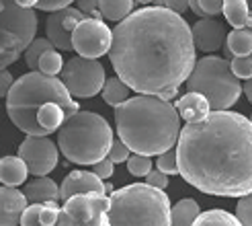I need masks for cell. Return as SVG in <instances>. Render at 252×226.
Segmentation results:
<instances>
[{"label":"cell","mask_w":252,"mask_h":226,"mask_svg":"<svg viewBox=\"0 0 252 226\" xmlns=\"http://www.w3.org/2000/svg\"><path fill=\"white\" fill-rule=\"evenodd\" d=\"M230 68L238 80H252V56L232 58Z\"/></svg>","instance_id":"f546056e"},{"label":"cell","mask_w":252,"mask_h":226,"mask_svg":"<svg viewBox=\"0 0 252 226\" xmlns=\"http://www.w3.org/2000/svg\"><path fill=\"white\" fill-rule=\"evenodd\" d=\"M170 197L146 183H129L109 195V226H170Z\"/></svg>","instance_id":"8992f818"},{"label":"cell","mask_w":252,"mask_h":226,"mask_svg":"<svg viewBox=\"0 0 252 226\" xmlns=\"http://www.w3.org/2000/svg\"><path fill=\"white\" fill-rule=\"evenodd\" d=\"M113 41V31L105 21L86 17L72 33V49L78 52L80 58L98 60L100 56L109 54Z\"/></svg>","instance_id":"8fae6325"},{"label":"cell","mask_w":252,"mask_h":226,"mask_svg":"<svg viewBox=\"0 0 252 226\" xmlns=\"http://www.w3.org/2000/svg\"><path fill=\"white\" fill-rule=\"evenodd\" d=\"M189 8L199 19H211V17H218L223 10V2H220V0H201V2H189Z\"/></svg>","instance_id":"83f0119b"},{"label":"cell","mask_w":252,"mask_h":226,"mask_svg":"<svg viewBox=\"0 0 252 226\" xmlns=\"http://www.w3.org/2000/svg\"><path fill=\"white\" fill-rule=\"evenodd\" d=\"M221 15L225 17V21H228L234 29H246L250 4L244 2V0H228V2H223Z\"/></svg>","instance_id":"7402d4cb"},{"label":"cell","mask_w":252,"mask_h":226,"mask_svg":"<svg viewBox=\"0 0 252 226\" xmlns=\"http://www.w3.org/2000/svg\"><path fill=\"white\" fill-rule=\"evenodd\" d=\"M27 197L19 189L0 187V226H17L21 224L23 212L27 210Z\"/></svg>","instance_id":"2e32d148"},{"label":"cell","mask_w":252,"mask_h":226,"mask_svg":"<svg viewBox=\"0 0 252 226\" xmlns=\"http://www.w3.org/2000/svg\"><path fill=\"white\" fill-rule=\"evenodd\" d=\"M62 70H64V60H62V54L56 52V49L45 52L39 60V66H37V72L45 74V76H52V78H56V74H60Z\"/></svg>","instance_id":"4316f807"},{"label":"cell","mask_w":252,"mask_h":226,"mask_svg":"<svg viewBox=\"0 0 252 226\" xmlns=\"http://www.w3.org/2000/svg\"><path fill=\"white\" fill-rule=\"evenodd\" d=\"M242 91H244V95H246V99L252 103V80H246L244 84H242Z\"/></svg>","instance_id":"60d3db41"},{"label":"cell","mask_w":252,"mask_h":226,"mask_svg":"<svg viewBox=\"0 0 252 226\" xmlns=\"http://www.w3.org/2000/svg\"><path fill=\"white\" fill-rule=\"evenodd\" d=\"M19 158L27 165L29 173L35 177H47L56 167L60 158L58 144L49 138L27 136L19 146Z\"/></svg>","instance_id":"7c38bea8"},{"label":"cell","mask_w":252,"mask_h":226,"mask_svg":"<svg viewBox=\"0 0 252 226\" xmlns=\"http://www.w3.org/2000/svg\"><path fill=\"white\" fill-rule=\"evenodd\" d=\"M152 160L150 156H140V154H131L127 158V171L133 177H148L150 171H152Z\"/></svg>","instance_id":"f1b7e54d"},{"label":"cell","mask_w":252,"mask_h":226,"mask_svg":"<svg viewBox=\"0 0 252 226\" xmlns=\"http://www.w3.org/2000/svg\"><path fill=\"white\" fill-rule=\"evenodd\" d=\"M109 195L82 193L64 202L56 226H109Z\"/></svg>","instance_id":"30bf717a"},{"label":"cell","mask_w":252,"mask_h":226,"mask_svg":"<svg viewBox=\"0 0 252 226\" xmlns=\"http://www.w3.org/2000/svg\"><path fill=\"white\" fill-rule=\"evenodd\" d=\"M105 68L98 60H86L80 56L70 58L62 70V84L74 99H91L105 86Z\"/></svg>","instance_id":"9c48e42d"},{"label":"cell","mask_w":252,"mask_h":226,"mask_svg":"<svg viewBox=\"0 0 252 226\" xmlns=\"http://www.w3.org/2000/svg\"><path fill=\"white\" fill-rule=\"evenodd\" d=\"M115 128L129 152L160 156L179 142L181 117L176 107L160 97L135 95L115 107Z\"/></svg>","instance_id":"3957f363"},{"label":"cell","mask_w":252,"mask_h":226,"mask_svg":"<svg viewBox=\"0 0 252 226\" xmlns=\"http://www.w3.org/2000/svg\"><path fill=\"white\" fill-rule=\"evenodd\" d=\"M35 33V10H25L17 2H0V70H6L25 54Z\"/></svg>","instance_id":"ba28073f"},{"label":"cell","mask_w":252,"mask_h":226,"mask_svg":"<svg viewBox=\"0 0 252 226\" xmlns=\"http://www.w3.org/2000/svg\"><path fill=\"white\" fill-rule=\"evenodd\" d=\"M248 119H250V123H252V115H250V117H248Z\"/></svg>","instance_id":"7bdbcfd3"},{"label":"cell","mask_w":252,"mask_h":226,"mask_svg":"<svg viewBox=\"0 0 252 226\" xmlns=\"http://www.w3.org/2000/svg\"><path fill=\"white\" fill-rule=\"evenodd\" d=\"M98 12L103 19L121 23L123 19H127L133 12V2L131 0H100Z\"/></svg>","instance_id":"603a6c76"},{"label":"cell","mask_w":252,"mask_h":226,"mask_svg":"<svg viewBox=\"0 0 252 226\" xmlns=\"http://www.w3.org/2000/svg\"><path fill=\"white\" fill-rule=\"evenodd\" d=\"M158 6L174 12V15H181V17H183L185 10H189V2H183V0H176V2L174 0H166V2H158Z\"/></svg>","instance_id":"f35d334b"},{"label":"cell","mask_w":252,"mask_h":226,"mask_svg":"<svg viewBox=\"0 0 252 226\" xmlns=\"http://www.w3.org/2000/svg\"><path fill=\"white\" fill-rule=\"evenodd\" d=\"M156 169L160 173H164V175H176L179 173V162H176V150L174 148L156 158Z\"/></svg>","instance_id":"4dcf8cb0"},{"label":"cell","mask_w":252,"mask_h":226,"mask_svg":"<svg viewBox=\"0 0 252 226\" xmlns=\"http://www.w3.org/2000/svg\"><path fill=\"white\" fill-rule=\"evenodd\" d=\"M179 175L195 189L218 197L252 193V123L238 111H211L185 123L176 142Z\"/></svg>","instance_id":"7a4b0ae2"},{"label":"cell","mask_w":252,"mask_h":226,"mask_svg":"<svg viewBox=\"0 0 252 226\" xmlns=\"http://www.w3.org/2000/svg\"><path fill=\"white\" fill-rule=\"evenodd\" d=\"M146 185L154 187V189H162V191H164L166 187H168V175L160 173L158 169H152V171H150V175L146 177Z\"/></svg>","instance_id":"8d00e7d4"},{"label":"cell","mask_w":252,"mask_h":226,"mask_svg":"<svg viewBox=\"0 0 252 226\" xmlns=\"http://www.w3.org/2000/svg\"><path fill=\"white\" fill-rule=\"evenodd\" d=\"M12 84H15V80H12V74L8 70H0V99L8 97Z\"/></svg>","instance_id":"74e56055"},{"label":"cell","mask_w":252,"mask_h":226,"mask_svg":"<svg viewBox=\"0 0 252 226\" xmlns=\"http://www.w3.org/2000/svg\"><path fill=\"white\" fill-rule=\"evenodd\" d=\"M93 173L100 181H107L113 177V173H115V165H113L109 158H103L100 162H96V165H93Z\"/></svg>","instance_id":"d590c367"},{"label":"cell","mask_w":252,"mask_h":226,"mask_svg":"<svg viewBox=\"0 0 252 226\" xmlns=\"http://www.w3.org/2000/svg\"><path fill=\"white\" fill-rule=\"evenodd\" d=\"M109 58L129 91L162 97L181 89L197 64L191 25L158 4L142 6L113 29Z\"/></svg>","instance_id":"6da1fadb"},{"label":"cell","mask_w":252,"mask_h":226,"mask_svg":"<svg viewBox=\"0 0 252 226\" xmlns=\"http://www.w3.org/2000/svg\"><path fill=\"white\" fill-rule=\"evenodd\" d=\"M225 56L228 58H244L252 56V31L250 29H234L225 37Z\"/></svg>","instance_id":"ffe728a7"},{"label":"cell","mask_w":252,"mask_h":226,"mask_svg":"<svg viewBox=\"0 0 252 226\" xmlns=\"http://www.w3.org/2000/svg\"><path fill=\"white\" fill-rule=\"evenodd\" d=\"M176 113H179V117L185 119L187 123H195V121H201L205 119L211 109H209V103L203 95L199 93H185L179 101H176Z\"/></svg>","instance_id":"ac0fdd59"},{"label":"cell","mask_w":252,"mask_h":226,"mask_svg":"<svg viewBox=\"0 0 252 226\" xmlns=\"http://www.w3.org/2000/svg\"><path fill=\"white\" fill-rule=\"evenodd\" d=\"M27 204H58L60 202V185L49 177H35L23 189Z\"/></svg>","instance_id":"e0dca14e"},{"label":"cell","mask_w":252,"mask_h":226,"mask_svg":"<svg viewBox=\"0 0 252 226\" xmlns=\"http://www.w3.org/2000/svg\"><path fill=\"white\" fill-rule=\"evenodd\" d=\"M84 17H93L94 12L98 10V2H94V0H82V2H78V6H76Z\"/></svg>","instance_id":"ab89813d"},{"label":"cell","mask_w":252,"mask_h":226,"mask_svg":"<svg viewBox=\"0 0 252 226\" xmlns=\"http://www.w3.org/2000/svg\"><path fill=\"white\" fill-rule=\"evenodd\" d=\"M236 218L242 226H252V193L238 199L236 204Z\"/></svg>","instance_id":"1f68e13d"},{"label":"cell","mask_w":252,"mask_h":226,"mask_svg":"<svg viewBox=\"0 0 252 226\" xmlns=\"http://www.w3.org/2000/svg\"><path fill=\"white\" fill-rule=\"evenodd\" d=\"M86 17L76 8L68 6L60 12L49 15L45 21V39L54 45V49H62V52H70L72 49V33L82 23Z\"/></svg>","instance_id":"4fadbf2b"},{"label":"cell","mask_w":252,"mask_h":226,"mask_svg":"<svg viewBox=\"0 0 252 226\" xmlns=\"http://www.w3.org/2000/svg\"><path fill=\"white\" fill-rule=\"evenodd\" d=\"M187 93H199L207 99L211 111H230L242 95V82L234 76L230 62L218 56H205L187 78Z\"/></svg>","instance_id":"52a82bcc"},{"label":"cell","mask_w":252,"mask_h":226,"mask_svg":"<svg viewBox=\"0 0 252 226\" xmlns=\"http://www.w3.org/2000/svg\"><path fill=\"white\" fill-rule=\"evenodd\" d=\"M49 49H54V45L49 43L45 37H35V39L31 41V45L25 49V64H27V68H31V72H37V66H39V60L45 52H49Z\"/></svg>","instance_id":"484cf974"},{"label":"cell","mask_w":252,"mask_h":226,"mask_svg":"<svg viewBox=\"0 0 252 226\" xmlns=\"http://www.w3.org/2000/svg\"><path fill=\"white\" fill-rule=\"evenodd\" d=\"M199 214H201L199 204L193 197H185L181 202H176V206H172L170 226H193Z\"/></svg>","instance_id":"44dd1931"},{"label":"cell","mask_w":252,"mask_h":226,"mask_svg":"<svg viewBox=\"0 0 252 226\" xmlns=\"http://www.w3.org/2000/svg\"><path fill=\"white\" fill-rule=\"evenodd\" d=\"M131 156V152H129V148L125 146L119 138H113V144H111V150H109V154H107V158L113 162V165H117V162H125Z\"/></svg>","instance_id":"d6a6232c"},{"label":"cell","mask_w":252,"mask_h":226,"mask_svg":"<svg viewBox=\"0 0 252 226\" xmlns=\"http://www.w3.org/2000/svg\"><path fill=\"white\" fill-rule=\"evenodd\" d=\"M246 29L252 31V8H250V15H248V23H246Z\"/></svg>","instance_id":"b9f144b4"},{"label":"cell","mask_w":252,"mask_h":226,"mask_svg":"<svg viewBox=\"0 0 252 226\" xmlns=\"http://www.w3.org/2000/svg\"><path fill=\"white\" fill-rule=\"evenodd\" d=\"M193 226H242V224L238 222V218L234 214H230V212L216 208V210L201 212Z\"/></svg>","instance_id":"cb8c5ba5"},{"label":"cell","mask_w":252,"mask_h":226,"mask_svg":"<svg viewBox=\"0 0 252 226\" xmlns=\"http://www.w3.org/2000/svg\"><path fill=\"white\" fill-rule=\"evenodd\" d=\"M29 169L19 156H2L0 158V183L2 187L17 189L19 185L27 181Z\"/></svg>","instance_id":"d6986e66"},{"label":"cell","mask_w":252,"mask_h":226,"mask_svg":"<svg viewBox=\"0 0 252 226\" xmlns=\"http://www.w3.org/2000/svg\"><path fill=\"white\" fill-rule=\"evenodd\" d=\"M82 193H100L107 195L105 181H100L93 171H72L60 185V202H68L74 195Z\"/></svg>","instance_id":"5bb4252c"},{"label":"cell","mask_w":252,"mask_h":226,"mask_svg":"<svg viewBox=\"0 0 252 226\" xmlns=\"http://www.w3.org/2000/svg\"><path fill=\"white\" fill-rule=\"evenodd\" d=\"M103 99H105V103L111 105V107H119L121 103H125L129 99V89L125 86L117 76H113V78H107L105 80V86H103Z\"/></svg>","instance_id":"d4e9b609"},{"label":"cell","mask_w":252,"mask_h":226,"mask_svg":"<svg viewBox=\"0 0 252 226\" xmlns=\"http://www.w3.org/2000/svg\"><path fill=\"white\" fill-rule=\"evenodd\" d=\"M113 144L109 121L93 111H78L58 130V150L76 165H96L107 158Z\"/></svg>","instance_id":"5b68a950"},{"label":"cell","mask_w":252,"mask_h":226,"mask_svg":"<svg viewBox=\"0 0 252 226\" xmlns=\"http://www.w3.org/2000/svg\"><path fill=\"white\" fill-rule=\"evenodd\" d=\"M68 6H72L70 0H35V8L37 10H43V12H49V15L64 10Z\"/></svg>","instance_id":"e575fe53"},{"label":"cell","mask_w":252,"mask_h":226,"mask_svg":"<svg viewBox=\"0 0 252 226\" xmlns=\"http://www.w3.org/2000/svg\"><path fill=\"white\" fill-rule=\"evenodd\" d=\"M47 103H58L66 109L68 117L80 111L60 78L45 76L41 72H27L19 76L6 97V113L21 132L35 138H47L37 125V113Z\"/></svg>","instance_id":"277c9868"},{"label":"cell","mask_w":252,"mask_h":226,"mask_svg":"<svg viewBox=\"0 0 252 226\" xmlns=\"http://www.w3.org/2000/svg\"><path fill=\"white\" fill-rule=\"evenodd\" d=\"M193 43H195V49L199 52H218V49L223 45L225 37V25L218 19H199L193 27Z\"/></svg>","instance_id":"9a60e30c"},{"label":"cell","mask_w":252,"mask_h":226,"mask_svg":"<svg viewBox=\"0 0 252 226\" xmlns=\"http://www.w3.org/2000/svg\"><path fill=\"white\" fill-rule=\"evenodd\" d=\"M62 208L58 204H41V212H39V222L41 226H56L58 218H60Z\"/></svg>","instance_id":"836d02e7"}]
</instances>
